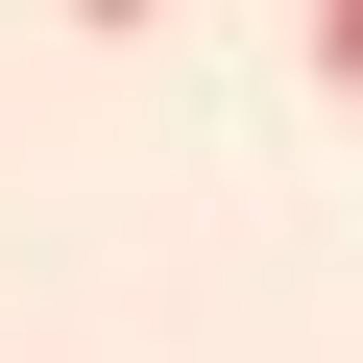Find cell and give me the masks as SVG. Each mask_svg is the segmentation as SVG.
<instances>
[{"instance_id":"1","label":"cell","mask_w":363,"mask_h":363,"mask_svg":"<svg viewBox=\"0 0 363 363\" xmlns=\"http://www.w3.org/2000/svg\"><path fill=\"white\" fill-rule=\"evenodd\" d=\"M315 73H339V97H363V0H315Z\"/></svg>"},{"instance_id":"2","label":"cell","mask_w":363,"mask_h":363,"mask_svg":"<svg viewBox=\"0 0 363 363\" xmlns=\"http://www.w3.org/2000/svg\"><path fill=\"white\" fill-rule=\"evenodd\" d=\"M73 25H145V0H73Z\"/></svg>"}]
</instances>
